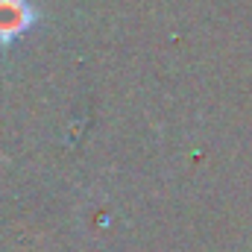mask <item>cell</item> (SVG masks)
Wrapping results in <instances>:
<instances>
[{"label": "cell", "mask_w": 252, "mask_h": 252, "mask_svg": "<svg viewBox=\"0 0 252 252\" xmlns=\"http://www.w3.org/2000/svg\"><path fill=\"white\" fill-rule=\"evenodd\" d=\"M38 21V12L30 0H0V47L21 38L32 24Z\"/></svg>", "instance_id": "obj_1"}]
</instances>
